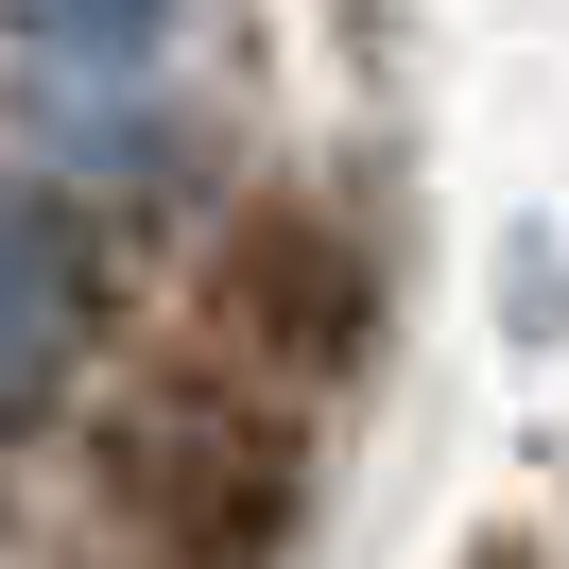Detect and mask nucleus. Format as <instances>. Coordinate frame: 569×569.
I'll use <instances>...</instances> for the list:
<instances>
[{"label":"nucleus","mask_w":569,"mask_h":569,"mask_svg":"<svg viewBox=\"0 0 569 569\" xmlns=\"http://www.w3.org/2000/svg\"><path fill=\"white\" fill-rule=\"evenodd\" d=\"M70 483H87V569H277L311 518V415L208 346H156L104 380Z\"/></svg>","instance_id":"nucleus-1"},{"label":"nucleus","mask_w":569,"mask_h":569,"mask_svg":"<svg viewBox=\"0 0 569 569\" xmlns=\"http://www.w3.org/2000/svg\"><path fill=\"white\" fill-rule=\"evenodd\" d=\"M380 311H397V277H380V242H362V208L346 190H311V173H277V190H242V208L190 242V328L173 346H208V362H242L259 397H346L362 362H380Z\"/></svg>","instance_id":"nucleus-2"},{"label":"nucleus","mask_w":569,"mask_h":569,"mask_svg":"<svg viewBox=\"0 0 569 569\" xmlns=\"http://www.w3.org/2000/svg\"><path fill=\"white\" fill-rule=\"evenodd\" d=\"M70 328H87V242L0 190V397H36L52 362H70Z\"/></svg>","instance_id":"nucleus-3"},{"label":"nucleus","mask_w":569,"mask_h":569,"mask_svg":"<svg viewBox=\"0 0 569 569\" xmlns=\"http://www.w3.org/2000/svg\"><path fill=\"white\" fill-rule=\"evenodd\" d=\"M466 569H535V535H483V552H466Z\"/></svg>","instance_id":"nucleus-4"}]
</instances>
